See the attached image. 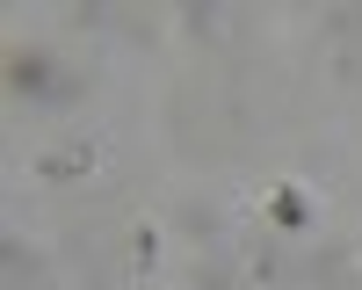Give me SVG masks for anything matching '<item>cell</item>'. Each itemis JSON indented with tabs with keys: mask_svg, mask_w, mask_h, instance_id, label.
<instances>
[{
	"mask_svg": "<svg viewBox=\"0 0 362 290\" xmlns=\"http://www.w3.org/2000/svg\"><path fill=\"white\" fill-rule=\"evenodd\" d=\"M8 95H15V102H44V109H51V102H73V95H80V80L58 66L51 51L15 44V51H8Z\"/></svg>",
	"mask_w": 362,
	"mask_h": 290,
	"instance_id": "1",
	"label": "cell"
},
{
	"mask_svg": "<svg viewBox=\"0 0 362 290\" xmlns=\"http://www.w3.org/2000/svg\"><path fill=\"white\" fill-rule=\"evenodd\" d=\"M87 160H95V145H58V153H44L37 167H44V182H80Z\"/></svg>",
	"mask_w": 362,
	"mask_h": 290,
	"instance_id": "2",
	"label": "cell"
},
{
	"mask_svg": "<svg viewBox=\"0 0 362 290\" xmlns=\"http://www.w3.org/2000/svg\"><path fill=\"white\" fill-rule=\"evenodd\" d=\"M196 290H239V283H232L225 269H203V276H196Z\"/></svg>",
	"mask_w": 362,
	"mask_h": 290,
	"instance_id": "3",
	"label": "cell"
}]
</instances>
